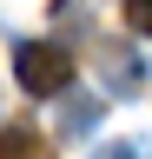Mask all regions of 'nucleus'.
<instances>
[{"label": "nucleus", "mask_w": 152, "mask_h": 159, "mask_svg": "<svg viewBox=\"0 0 152 159\" xmlns=\"http://www.w3.org/2000/svg\"><path fill=\"white\" fill-rule=\"evenodd\" d=\"M13 80L33 93V99H53L73 86V53L53 47V40H20L13 47Z\"/></svg>", "instance_id": "f257e3e1"}, {"label": "nucleus", "mask_w": 152, "mask_h": 159, "mask_svg": "<svg viewBox=\"0 0 152 159\" xmlns=\"http://www.w3.org/2000/svg\"><path fill=\"white\" fill-rule=\"evenodd\" d=\"M99 113H106V106H99L93 93H73V99H66V113H60V133H66V139H80V133L99 126Z\"/></svg>", "instance_id": "f03ea898"}, {"label": "nucleus", "mask_w": 152, "mask_h": 159, "mask_svg": "<svg viewBox=\"0 0 152 159\" xmlns=\"http://www.w3.org/2000/svg\"><path fill=\"white\" fill-rule=\"evenodd\" d=\"M0 159H40V139H33L27 126H7L0 133Z\"/></svg>", "instance_id": "7ed1b4c3"}, {"label": "nucleus", "mask_w": 152, "mask_h": 159, "mask_svg": "<svg viewBox=\"0 0 152 159\" xmlns=\"http://www.w3.org/2000/svg\"><path fill=\"white\" fill-rule=\"evenodd\" d=\"M126 27L132 33H152V0H126Z\"/></svg>", "instance_id": "20e7f679"}, {"label": "nucleus", "mask_w": 152, "mask_h": 159, "mask_svg": "<svg viewBox=\"0 0 152 159\" xmlns=\"http://www.w3.org/2000/svg\"><path fill=\"white\" fill-rule=\"evenodd\" d=\"M93 159H139V146H126V139H112V146H99Z\"/></svg>", "instance_id": "39448f33"}]
</instances>
